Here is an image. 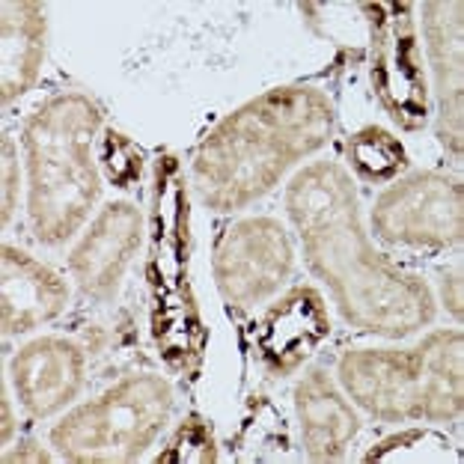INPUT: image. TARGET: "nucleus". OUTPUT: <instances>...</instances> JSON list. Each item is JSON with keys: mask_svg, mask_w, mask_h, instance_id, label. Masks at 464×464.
<instances>
[{"mask_svg": "<svg viewBox=\"0 0 464 464\" xmlns=\"http://www.w3.org/2000/svg\"><path fill=\"white\" fill-rule=\"evenodd\" d=\"M390 81L387 87L396 96L399 108H414L420 111V102H423V87H420V69H417V51L411 36L396 39L393 51H390V66L384 69Z\"/></svg>", "mask_w": 464, "mask_h": 464, "instance_id": "f03ea898", "label": "nucleus"}, {"mask_svg": "<svg viewBox=\"0 0 464 464\" xmlns=\"http://www.w3.org/2000/svg\"><path fill=\"white\" fill-rule=\"evenodd\" d=\"M354 158L363 170L375 173V176H387L393 173L399 164H402V152L396 150L393 143L387 140V134L382 131H369L361 140L354 143Z\"/></svg>", "mask_w": 464, "mask_h": 464, "instance_id": "7ed1b4c3", "label": "nucleus"}, {"mask_svg": "<svg viewBox=\"0 0 464 464\" xmlns=\"http://www.w3.org/2000/svg\"><path fill=\"white\" fill-rule=\"evenodd\" d=\"M324 334V313L319 298L310 292H298L283 304L266 324V348L283 363H292L298 357L310 354V348Z\"/></svg>", "mask_w": 464, "mask_h": 464, "instance_id": "f257e3e1", "label": "nucleus"}]
</instances>
